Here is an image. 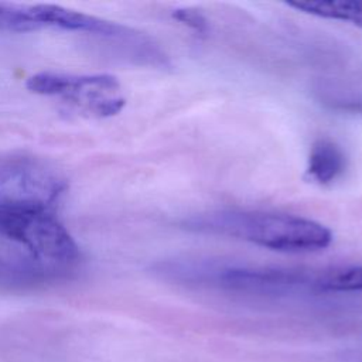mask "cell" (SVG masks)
<instances>
[{"label":"cell","mask_w":362,"mask_h":362,"mask_svg":"<svg viewBox=\"0 0 362 362\" xmlns=\"http://www.w3.org/2000/svg\"><path fill=\"white\" fill-rule=\"evenodd\" d=\"M188 229L230 236L279 252H314L329 246L331 230L320 222L290 214L225 209L192 216Z\"/></svg>","instance_id":"obj_1"},{"label":"cell","mask_w":362,"mask_h":362,"mask_svg":"<svg viewBox=\"0 0 362 362\" xmlns=\"http://www.w3.org/2000/svg\"><path fill=\"white\" fill-rule=\"evenodd\" d=\"M0 236L23 245L40 264L69 267L79 262L81 250L54 209L0 205Z\"/></svg>","instance_id":"obj_2"},{"label":"cell","mask_w":362,"mask_h":362,"mask_svg":"<svg viewBox=\"0 0 362 362\" xmlns=\"http://www.w3.org/2000/svg\"><path fill=\"white\" fill-rule=\"evenodd\" d=\"M25 86L37 95L58 96L95 117L113 116L126 105L119 81L109 74L66 75L38 72L27 79Z\"/></svg>","instance_id":"obj_3"},{"label":"cell","mask_w":362,"mask_h":362,"mask_svg":"<svg viewBox=\"0 0 362 362\" xmlns=\"http://www.w3.org/2000/svg\"><path fill=\"white\" fill-rule=\"evenodd\" d=\"M65 188V180L42 161L30 157L0 161V205L54 209Z\"/></svg>","instance_id":"obj_4"},{"label":"cell","mask_w":362,"mask_h":362,"mask_svg":"<svg viewBox=\"0 0 362 362\" xmlns=\"http://www.w3.org/2000/svg\"><path fill=\"white\" fill-rule=\"evenodd\" d=\"M31 11L42 27H59L69 31H85L115 38H134L140 33L90 14L65 8L57 4H34Z\"/></svg>","instance_id":"obj_5"},{"label":"cell","mask_w":362,"mask_h":362,"mask_svg":"<svg viewBox=\"0 0 362 362\" xmlns=\"http://www.w3.org/2000/svg\"><path fill=\"white\" fill-rule=\"evenodd\" d=\"M346 168V156L331 140H317L310 151L305 177L317 184L327 185L339 178Z\"/></svg>","instance_id":"obj_6"},{"label":"cell","mask_w":362,"mask_h":362,"mask_svg":"<svg viewBox=\"0 0 362 362\" xmlns=\"http://www.w3.org/2000/svg\"><path fill=\"white\" fill-rule=\"evenodd\" d=\"M290 7L301 10L304 13L332 18L349 21L362 27V0H308V1H288Z\"/></svg>","instance_id":"obj_7"},{"label":"cell","mask_w":362,"mask_h":362,"mask_svg":"<svg viewBox=\"0 0 362 362\" xmlns=\"http://www.w3.org/2000/svg\"><path fill=\"white\" fill-rule=\"evenodd\" d=\"M42 28L31 11V6L0 1V31L28 33Z\"/></svg>","instance_id":"obj_8"},{"label":"cell","mask_w":362,"mask_h":362,"mask_svg":"<svg viewBox=\"0 0 362 362\" xmlns=\"http://www.w3.org/2000/svg\"><path fill=\"white\" fill-rule=\"evenodd\" d=\"M321 286L327 290L335 291H355L362 290V266L349 267L328 276Z\"/></svg>","instance_id":"obj_9"},{"label":"cell","mask_w":362,"mask_h":362,"mask_svg":"<svg viewBox=\"0 0 362 362\" xmlns=\"http://www.w3.org/2000/svg\"><path fill=\"white\" fill-rule=\"evenodd\" d=\"M173 17L175 20H178L180 23L199 31V33H205L206 28H208V21L206 18L198 11V10H194V8H175L173 11Z\"/></svg>","instance_id":"obj_10"}]
</instances>
